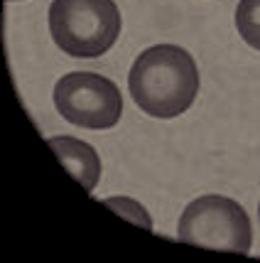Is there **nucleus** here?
Listing matches in <instances>:
<instances>
[{"label":"nucleus","mask_w":260,"mask_h":263,"mask_svg":"<svg viewBox=\"0 0 260 263\" xmlns=\"http://www.w3.org/2000/svg\"><path fill=\"white\" fill-rule=\"evenodd\" d=\"M130 99L152 118H177L199 93V69L179 45H155L133 62L128 74Z\"/></svg>","instance_id":"1"},{"label":"nucleus","mask_w":260,"mask_h":263,"mask_svg":"<svg viewBox=\"0 0 260 263\" xmlns=\"http://www.w3.org/2000/svg\"><path fill=\"white\" fill-rule=\"evenodd\" d=\"M123 20L113 0H52L49 32L74 59H96L115 45Z\"/></svg>","instance_id":"2"},{"label":"nucleus","mask_w":260,"mask_h":263,"mask_svg":"<svg viewBox=\"0 0 260 263\" xmlns=\"http://www.w3.org/2000/svg\"><path fill=\"white\" fill-rule=\"evenodd\" d=\"M177 239L189 246L216 251L246 253L253 243V229L246 209L236 199L221 195H204L187 204L179 217Z\"/></svg>","instance_id":"3"},{"label":"nucleus","mask_w":260,"mask_h":263,"mask_svg":"<svg viewBox=\"0 0 260 263\" xmlns=\"http://www.w3.org/2000/svg\"><path fill=\"white\" fill-rule=\"evenodd\" d=\"M54 106L62 118L89 130L113 128L123 116V96L115 81L93 71H71L54 84Z\"/></svg>","instance_id":"4"},{"label":"nucleus","mask_w":260,"mask_h":263,"mask_svg":"<svg viewBox=\"0 0 260 263\" xmlns=\"http://www.w3.org/2000/svg\"><path fill=\"white\" fill-rule=\"evenodd\" d=\"M47 145L54 150L59 162L71 172V177L86 192L96 190L98 177H101V158H98V153L91 148L89 143H84V140L71 136H54V138H47Z\"/></svg>","instance_id":"5"},{"label":"nucleus","mask_w":260,"mask_h":263,"mask_svg":"<svg viewBox=\"0 0 260 263\" xmlns=\"http://www.w3.org/2000/svg\"><path fill=\"white\" fill-rule=\"evenodd\" d=\"M236 27L243 42L260 52V0H241L238 3Z\"/></svg>","instance_id":"6"},{"label":"nucleus","mask_w":260,"mask_h":263,"mask_svg":"<svg viewBox=\"0 0 260 263\" xmlns=\"http://www.w3.org/2000/svg\"><path fill=\"white\" fill-rule=\"evenodd\" d=\"M258 214H260V206H258Z\"/></svg>","instance_id":"7"},{"label":"nucleus","mask_w":260,"mask_h":263,"mask_svg":"<svg viewBox=\"0 0 260 263\" xmlns=\"http://www.w3.org/2000/svg\"><path fill=\"white\" fill-rule=\"evenodd\" d=\"M8 3H12V0H8Z\"/></svg>","instance_id":"8"}]
</instances>
